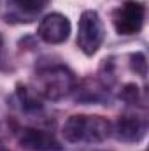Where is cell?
Instances as JSON below:
<instances>
[{
    "mask_svg": "<svg viewBox=\"0 0 149 151\" xmlns=\"http://www.w3.org/2000/svg\"><path fill=\"white\" fill-rule=\"evenodd\" d=\"M77 77L75 74L62 63H47L40 65L34 81H32V90L37 93L42 100H51L58 102L70 93H74Z\"/></svg>",
    "mask_w": 149,
    "mask_h": 151,
    "instance_id": "obj_1",
    "label": "cell"
},
{
    "mask_svg": "<svg viewBox=\"0 0 149 151\" xmlns=\"http://www.w3.org/2000/svg\"><path fill=\"white\" fill-rule=\"evenodd\" d=\"M62 134L70 144H98L111 137L112 123L98 114H74L65 121Z\"/></svg>",
    "mask_w": 149,
    "mask_h": 151,
    "instance_id": "obj_2",
    "label": "cell"
},
{
    "mask_svg": "<svg viewBox=\"0 0 149 151\" xmlns=\"http://www.w3.org/2000/svg\"><path fill=\"white\" fill-rule=\"evenodd\" d=\"M105 39V28L97 11H84L77 25V46L86 56H93Z\"/></svg>",
    "mask_w": 149,
    "mask_h": 151,
    "instance_id": "obj_3",
    "label": "cell"
},
{
    "mask_svg": "<svg viewBox=\"0 0 149 151\" xmlns=\"http://www.w3.org/2000/svg\"><path fill=\"white\" fill-rule=\"evenodd\" d=\"M12 134L16 141L30 151H62L60 141L49 128L35 125H19L12 123Z\"/></svg>",
    "mask_w": 149,
    "mask_h": 151,
    "instance_id": "obj_4",
    "label": "cell"
},
{
    "mask_svg": "<svg viewBox=\"0 0 149 151\" xmlns=\"http://www.w3.org/2000/svg\"><path fill=\"white\" fill-rule=\"evenodd\" d=\"M146 19V5L137 0H126L112 12V25L119 35H135L142 30Z\"/></svg>",
    "mask_w": 149,
    "mask_h": 151,
    "instance_id": "obj_5",
    "label": "cell"
},
{
    "mask_svg": "<svg viewBox=\"0 0 149 151\" xmlns=\"http://www.w3.org/2000/svg\"><path fill=\"white\" fill-rule=\"evenodd\" d=\"M148 134V118L146 114L125 113L116 123H112V134L121 142H140Z\"/></svg>",
    "mask_w": 149,
    "mask_h": 151,
    "instance_id": "obj_6",
    "label": "cell"
},
{
    "mask_svg": "<svg viewBox=\"0 0 149 151\" xmlns=\"http://www.w3.org/2000/svg\"><path fill=\"white\" fill-rule=\"evenodd\" d=\"M37 35L47 44H62L70 35V21L60 12H51L40 19Z\"/></svg>",
    "mask_w": 149,
    "mask_h": 151,
    "instance_id": "obj_7",
    "label": "cell"
},
{
    "mask_svg": "<svg viewBox=\"0 0 149 151\" xmlns=\"http://www.w3.org/2000/svg\"><path fill=\"white\" fill-rule=\"evenodd\" d=\"M74 99L81 104H105L111 100V90L104 86L98 77H86L75 84Z\"/></svg>",
    "mask_w": 149,
    "mask_h": 151,
    "instance_id": "obj_8",
    "label": "cell"
},
{
    "mask_svg": "<svg viewBox=\"0 0 149 151\" xmlns=\"http://www.w3.org/2000/svg\"><path fill=\"white\" fill-rule=\"evenodd\" d=\"M49 0H9L7 5V21H19L28 23L37 14H40L47 7Z\"/></svg>",
    "mask_w": 149,
    "mask_h": 151,
    "instance_id": "obj_9",
    "label": "cell"
},
{
    "mask_svg": "<svg viewBox=\"0 0 149 151\" xmlns=\"http://www.w3.org/2000/svg\"><path fill=\"white\" fill-rule=\"evenodd\" d=\"M16 102L18 107L25 114H35L42 111V99L32 90V86H23L18 84L16 88Z\"/></svg>",
    "mask_w": 149,
    "mask_h": 151,
    "instance_id": "obj_10",
    "label": "cell"
},
{
    "mask_svg": "<svg viewBox=\"0 0 149 151\" xmlns=\"http://www.w3.org/2000/svg\"><path fill=\"white\" fill-rule=\"evenodd\" d=\"M119 99L123 102H126L128 106H135L140 109H146V97L144 91L135 84V83H126L121 91H119Z\"/></svg>",
    "mask_w": 149,
    "mask_h": 151,
    "instance_id": "obj_11",
    "label": "cell"
},
{
    "mask_svg": "<svg viewBox=\"0 0 149 151\" xmlns=\"http://www.w3.org/2000/svg\"><path fill=\"white\" fill-rule=\"evenodd\" d=\"M128 60H130V69L135 74H139L140 77H146V74H148V60H146L144 53H132L128 56Z\"/></svg>",
    "mask_w": 149,
    "mask_h": 151,
    "instance_id": "obj_12",
    "label": "cell"
},
{
    "mask_svg": "<svg viewBox=\"0 0 149 151\" xmlns=\"http://www.w3.org/2000/svg\"><path fill=\"white\" fill-rule=\"evenodd\" d=\"M0 151H11L9 148H7V146H5V142H4L2 139H0Z\"/></svg>",
    "mask_w": 149,
    "mask_h": 151,
    "instance_id": "obj_13",
    "label": "cell"
},
{
    "mask_svg": "<svg viewBox=\"0 0 149 151\" xmlns=\"http://www.w3.org/2000/svg\"><path fill=\"white\" fill-rule=\"evenodd\" d=\"M82 151H91V150H82ZM93 151H104V150H93Z\"/></svg>",
    "mask_w": 149,
    "mask_h": 151,
    "instance_id": "obj_14",
    "label": "cell"
},
{
    "mask_svg": "<svg viewBox=\"0 0 149 151\" xmlns=\"http://www.w3.org/2000/svg\"><path fill=\"white\" fill-rule=\"evenodd\" d=\"M0 44H2V37H0Z\"/></svg>",
    "mask_w": 149,
    "mask_h": 151,
    "instance_id": "obj_15",
    "label": "cell"
}]
</instances>
